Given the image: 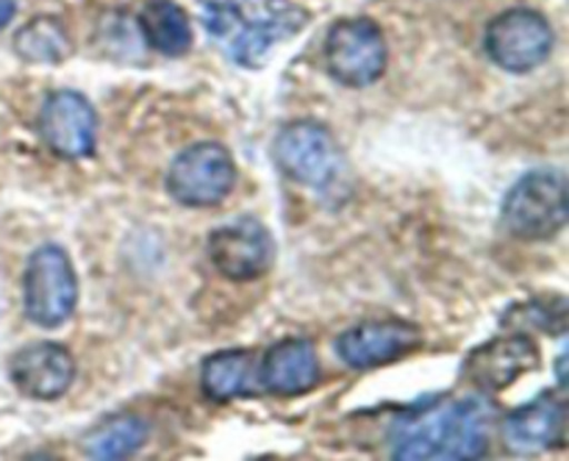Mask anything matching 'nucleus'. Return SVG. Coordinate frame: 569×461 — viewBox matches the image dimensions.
<instances>
[{
    "instance_id": "nucleus-13",
    "label": "nucleus",
    "mask_w": 569,
    "mask_h": 461,
    "mask_svg": "<svg viewBox=\"0 0 569 461\" xmlns=\"http://www.w3.org/2000/svg\"><path fill=\"white\" fill-rule=\"evenodd\" d=\"M9 378L26 398L59 400L72 387L76 361L61 344L33 342L11 355Z\"/></svg>"
},
{
    "instance_id": "nucleus-19",
    "label": "nucleus",
    "mask_w": 569,
    "mask_h": 461,
    "mask_svg": "<svg viewBox=\"0 0 569 461\" xmlns=\"http://www.w3.org/2000/svg\"><path fill=\"white\" fill-rule=\"evenodd\" d=\"M14 50L20 59L31 61V64H59L70 53V39H67L59 20L37 17L17 31Z\"/></svg>"
},
{
    "instance_id": "nucleus-17",
    "label": "nucleus",
    "mask_w": 569,
    "mask_h": 461,
    "mask_svg": "<svg viewBox=\"0 0 569 461\" xmlns=\"http://www.w3.org/2000/svg\"><path fill=\"white\" fill-rule=\"evenodd\" d=\"M139 28L150 48L164 56H183L192 48V22L187 11L172 0H153L144 6Z\"/></svg>"
},
{
    "instance_id": "nucleus-11",
    "label": "nucleus",
    "mask_w": 569,
    "mask_h": 461,
    "mask_svg": "<svg viewBox=\"0 0 569 461\" xmlns=\"http://www.w3.org/2000/svg\"><path fill=\"white\" fill-rule=\"evenodd\" d=\"M39 133L61 159H87L98 142V114L83 94L61 89L48 94L39 111Z\"/></svg>"
},
{
    "instance_id": "nucleus-16",
    "label": "nucleus",
    "mask_w": 569,
    "mask_h": 461,
    "mask_svg": "<svg viewBox=\"0 0 569 461\" xmlns=\"http://www.w3.org/2000/svg\"><path fill=\"white\" fill-rule=\"evenodd\" d=\"M253 383H259V370H256L253 350H220L209 355L200 370V387L206 398L217 403L248 398L256 392Z\"/></svg>"
},
{
    "instance_id": "nucleus-21",
    "label": "nucleus",
    "mask_w": 569,
    "mask_h": 461,
    "mask_svg": "<svg viewBox=\"0 0 569 461\" xmlns=\"http://www.w3.org/2000/svg\"><path fill=\"white\" fill-rule=\"evenodd\" d=\"M14 0H0V28H6L14 20Z\"/></svg>"
},
{
    "instance_id": "nucleus-12",
    "label": "nucleus",
    "mask_w": 569,
    "mask_h": 461,
    "mask_svg": "<svg viewBox=\"0 0 569 461\" xmlns=\"http://www.w3.org/2000/svg\"><path fill=\"white\" fill-rule=\"evenodd\" d=\"M539 344L528 333L489 339L465 361V378L481 392H503L517 378L539 367Z\"/></svg>"
},
{
    "instance_id": "nucleus-8",
    "label": "nucleus",
    "mask_w": 569,
    "mask_h": 461,
    "mask_svg": "<svg viewBox=\"0 0 569 461\" xmlns=\"http://www.w3.org/2000/svg\"><path fill=\"white\" fill-rule=\"evenodd\" d=\"M489 59L509 72H531L553 50V28L533 9H511L495 17L483 37Z\"/></svg>"
},
{
    "instance_id": "nucleus-3",
    "label": "nucleus",
    "mask_w": 569,
    "mask_h": 461,
    "mask_svg": "<svg viewBox=\"0 0 569 461\" xmlns=\"http://www.w3.org/2000/svg\"><path fill=\"white\" fill-rule=\"evenodd\" d=\"M567 178L559 170H531L509 189L500 220L522 242H545L567 226Z\"/></svg>"
},
{
    "instance_id": "nucleus-15",
    "label": "nucleus",
    "mask_w": 569,
    "mask_h": 461,
    "mask_svg": "<svg viewBox=\"0 0 569 461\" xmlns=\"http://www.w3.org/2000/svg\"><path fill=\"white\" fill-rule=\"evenodd\" d=\"M567 409L550 392L509 411L503 420V439L515 453H542L565 442Z\"/></svg>"
},
{
    "instance_id": "nucleus-9",
    "label": "nucleus",
    "mask_w": 569,
    "mask_h": 461,
    "mask_svg": "<svg viewBox=\"0 0 569 461\" xmlns=\"http://www.w3.org/2000/svg\"><path fill=\"white\" fill-rule=\"evenodd\" d=\"M209 261L228 281H256L276 261V242L256 217H239L209 233Z\"/></svg>"
},
{
    "instance_id": "nucleus-6",
    "label": "nucleus",
    "mask_w": 569,
    "mask_h": 461,
    "mask_svg": "<svg viewBox=\"0 0 569 461\" xmlns=\"http://www.w3.org/2000/svg\"><path fill=\"white\" fill-rule=\"evenodd\" d=\"M237 187V164L220 142H198L172 159L167 170V192L189 209L222 203Z\"/></svg>"
},
{
    "instance_id": "nucleus-7",
    "label": "nucleus",
    "mask_w": 569,
    "mask_h": 461,
    "mask_svg": "<svg viewBox=\"0 0 569 461\" xmlns=\"http://www.w3.org/2000/svg\"><path fill=\"white\" fill-rule=\"evenodd\" d=\"M322 61L328 76L342 87H370L387 70V39L367 17L339 20L322 44Z\"/></svg>"
},
{
    "instance_id": "nucleus-14",
    "label": "nucleus",
    "mask_w": 569,
    "mask_h": 461,
    "mask_svg": "<svg viewBox=\"0 0 569 461\" xmlns=\"http://www.w3.org/2000/svg\"><path fill=\"white\" fill-rule=\"evenodd\" d=\"M320 381V355L309 339L289 337L276 342L261 359L259 383L278 398H298Z\"/></svg>"
},
{
    "instance_id": "nucleus-1",
    "label": "nucleus",
    "mask_w": 569,
    "mask_h": 461,
    "mask_svg": "<svg viewBox=\"0 0 569 461\" xmlns=\"http://www.w3.org/2000/svg\"><path fill=\"white\" fill-rule=\"evenodd\" d=\"M487 417L472 400L439 398L406 411L389 431V453L398 461H467L487 453Z\"/></svg>"
},
{
    "instance_id": "nucleus-2",
    "label": "nucleus",
    "mask_w": 569,
    "mask_h": 461,
    "mask_svg": "<svg viewBox=\"0 0 569 461\" xmlns=\"http://www.w3.org/2000/svg\"><path fill=\"white\" fill-rule=\"evenodd\" d=\"M309 14L289 0H206L203 26L237 64L256 67L270 59L278 42L292 39Z\"/></svg>"
},
{
    "instance_id": "nucleus-20",
    "label": "nucleus",
    "mask_w": 569,
    "mask_h": 461,
    "mask_svg": "<svg viewBox=\"0 0 569 461\" xmlns=\"http://www.w3.org/2000/svg\"><path fill=\"white\" fill-rule=\"evenodd\" d=\"M506 325L511 328H537L542 333H561L567 328V303L565 298L553 300H531L506 317Z\"/></svg>"
},
{
    "instance_id": "nucleus-18",
    "label": "nucleus",
    "mask_w": 569,
    "mask_h": 461,
    "mask_svg": "<svg viewBox=\"0 0 569 461\" xmlns=\"http://www.w3.org/2000/svg\"><path fill=\"white\" fill-rule=\"evenodd\" d=\"M150 428L142 417L137 414H120L111 417L109 422H103L100 428H94L87 437L83 448L92 459H126V455L137 453L139 448L148 439Z\"/></svg>"
},
{
    "instance_id": "nucleus-5",
    "label": "nucleus",
    "mask_w": 569,
    "mask_h": 461,
    "mask_svg": "<svg viewBox=\"0 0 569 461\" xmlns=\"http://www.w3.org/2000/svg\"><path fill=\"white\" fill-rule=\"evenodd\" d=\"M276 164L289 181L326 192L342 172V150L322 122L295 120L276 139Z\"/></svg>"
},
{
    "instance_id": "nucleus-10",
    "label": "nucleus",
    "mask_w": 569,
    "mask_h": 461,
    "mask_svg": "<svg viewBox=\"0 0 569 461\" xmlns=\"http://www.w3.org/2000/svg\"><path fill=\"white\" fill-rule=\"evenodd\" d=\"M422 348V331L409 320L387 317V320H367L348 328L337 339V355L350 370H376L395 364L409 353Z\"/></svg>"
},
{
    "instance_id": "nucleus-4",
    "label": "nucleus",
    "mask_w": 569,
    "mask_h": 461,
    "mask_svg": "<svg viewBox=\"0 0 569 461\" xmlns=\"http://www.w3.org/2000/svg\"><path fill=\"white\" fill-rule=\"evenodd\" d=\"M78 303V278L61 244H42L31 253L22 275L26 317L39 328H59Z\"/></svg>"
}]
</instances>
